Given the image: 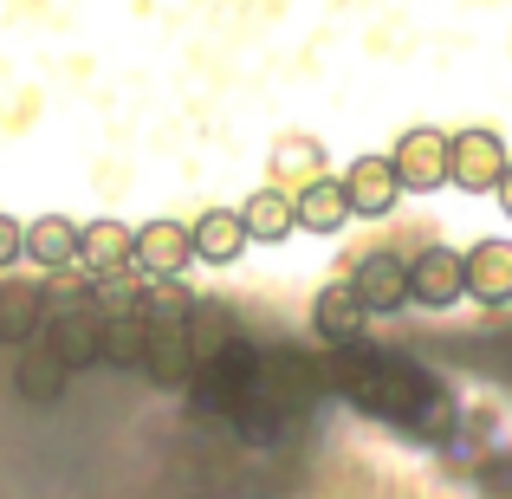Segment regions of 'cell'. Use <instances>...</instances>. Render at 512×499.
I'll list each match as a JSON object with an SVG mask.
<instances>
[{
	"label": "cell",
	"instance_id": "6da1fadb",
	"mask_svg": "<svg viewBox=\"0 0 512 499\" xmlns=\"http://www.w3.org/2000/svg\"><path fill=\"white\" fill-rule=\"evenodd\" d=\"M506 143H500V130H454L448 137V182L461 188V195H493L500 188V175H506Z\"/></svg>",
	"mask_w": 512,
	"mask_h": 499
},
{
	"label": "cell",
	"instance_id": "7a4b0ae2",
	"mask_svg": "<svg viewBox=\"0 0 512 499\" xmlns=\"http://www.w3.org/2000/svg\"><path fill=\"white\" fill-rule=\"evenodd\" d=\"M389 169H396L402 195H435V188H448V130H435V124L402 130L396 150H389Z\"/></svg>",
	"mask_w": 512,
	"mask_h": 499
},
{
	"label": "cell",
	"instance_id": "3957f363",
	"mask_svg": "<svg viewBox=\"0 0 512 499\" xmlns=\"http://www.w3.org/2000/svg\"><path fill=\"white\" fill-rule=\"evenodd\" d=\"M409 299L428 305V312H448L454 299H467V266L454 247H428L409 260Z\"/></svg>",
	"mask_w": 512,
	"mask_h": 499
},
{
	"label": "cell",
	"instance_id": "277c9868",
	"mask_svg": "<svg viewBox=\"0 0 512 499\" xmlns=\"http://www.w3.org/2000/svg\"><path fill=\"white\" fill-rule=\"evenodd\" d=\"M46 350L65 363V370H91V363H104V318L91 312V305H78V312H52L46 318Z\"/></svg>",
	"mask_w": 512,
	"mask_h": 499
},
{
	"label": "cell",
	"instance_id": "5b68a950",
	"mask_svg": "<svg viewBox=\"0 0 512 499\" xmlns=\"http://www.w3.org/2000/svg\"><path fill=\"white\" fill-rule=\"evenodd\" d=\"M344 195H350V214H357V221L396 214L402 182H396V169H389V156H357V163L344 169Z\"/></svg>",
	"mask_w": 512,
	"mask_h": 499
},
{
	"label": "cell",
	"instance_id": "8992f818",
	"mask_svg": "<svg viewBox=\"0 0 512 499\" xmlns=\"http://www.w3.org/2000/svg\"><path fill=\"white\" fill-rule=\"evenodd\" d=\"M130 266H137V227H124V221L78 227V273H85V279L130 273Z\"/></svg>",
	"mask_w": 512,
	"mask_h": 499
},
{
	"label": "cell",
	"instance_id": "52a82bcc",
	"mask_svg": "<svg viewBox=\"0 0 512 499\" xmlns=\"http://www.w3.org/2000/svg\"><path fill=\"white\" fill-rule=\"evenodd\" d=\"M312 325H318L325 344L344 350V344H357V337L370 331V305L357 299V286H350V279H331V286L312 299Z\"/></svg>",
	"mask_w": 512,
	"mask_h": 499
},
{
	"label": "cell",
	"instance_id": "ba28073f",
	"mask_svg": "<svg viewBox=\"0 0 512 499\" xmlns=\"http://www.w3.org/2000/svg\"><path fill=\"white\" fill-rule=\"evenodd\" d=\"M350 286L370 305V318L396 312V305H409V260H396V253H363V260L350 266Z\"/></svg>",
	"mask_w": 512,
	"mask_h": 499
},
{
	"label": "cell",
	"instance_id": "9c48e42d",
	"mask_svg": "<svg viewBox=\"0 0 512 499\" xmlns=\"http://www.w3.org/2000/svg\"><path fill=\"white\" fill-rule=\"evenodd\" d=\"M467 266V299L487 305V312H500L512 299V240H480L474 253H461Z\"/></svg>",
	"mask_w": 512,
	"mask_h": 499
},
{
	"label": "cell",
	"instance_id": "30bf717a",
	"mask_svg": "<svg viewBox=\"0 0 512 499\" xmlns=\"http://www.w3.org/2000/svg\"><path fill=\"white\" fill-rule=\"evenodd\" d=\"M240 227H247V240H260V247H279L286 234H299V208H292V188H279V182L253 188V195L240 201Z\"/></svg>",
	"mask_w": 512,
	"mask_h": 499
},
{
	"label": "cell",
	"instance_id": "8fae6325",
	"mask_svg": "<svg viewBox=\"0 0 512 499\" xmlns=\"http://www.w3.org/2000/svg\"><path fill=\"white\" fill-rule=\"evenodd\" d=\"M20 260H33L39 273H78V227L59 214H39L20 234Z\"/></svg>",
	"mask_w": 512,
	"mask_h": 499
},
{
	"label": "cell",
	"instance_id": "7c38bea8",
	"mask_svg": "<svg viewBox=\"0 0 512 499\" xmlns=\"http://www.w3.org/2000/svg\"><path fill=\"white\" fill-rule=\"evenodd\" d=\"M188 260H195V247H188V227L182 221L137 227V273L143 279H169V273H182Z\"/></svg>",
	"mask_w": 512,
	"mask_h": 499
},
{
	"label": "cell",
	"instance_id": "4fadbf2b",
	"mask_svg": "<svg viewBox=\"0 0 512 499\" xmlns=\"http://www.w3.org/2000/svg\"><path fill=\"white\" fill-rule=\"evenodd\" d=\"M188 247H195V260H208V266H234L240 253H247L240 208H208L195 227H188Z\"/></svg>",
	"mask_w": 512,
	"mask_h": 499
},
{
	"label": "cell",
	"instance_id": "5bb4252c",
	"mask_svg": "<svg viewBox=\"0 0 512 499\" xmlns=\"http://www.w3.org/2000/svg\"><path fill=\"white\" fill-rule=\"evenodd\" d=\"M182 344H188V363H214L227 344H234V312L221 299H195V312L182 318Z\"/></svg>",
	"mask_w": 512,
	"mask_h": 499
},
{
	"label": "cell",
	"instance_id": "9a60e30c",
	"mask_svg": "<svg viewBox=\"0 0 512 499\" xmlns=\"http://www.w3.org/2000/svg\"><path fill=\"white\" fill-rule=\"evenodd\" d=\"M292 208H299V227H305V234H338L344 221H357L338 175H318V182H305L299 195H292Z\"/></svg>",
	"mask_w": 512,
	"mask_h": 499
},
{
	"label": "cell",
	"instance_id": "2e32d148",
	"mask_svg": "<svg viewBox=\"0 0 512 499\" xmlns=\"http://www.w3.org/2000/svg\"><path fill=\"white\" fill-rule=\"evenodd\" d=\"M46 286H26V279H7L0 286V337L7 344H33L46 331Z\"/></svg>",
	"mask_w": 512,
	"mask_h": 499
},
{
	"label": "cell",
	"instance_id": "e0dca14e",
	"mask_svg": "<svg viewBox=\"0 0 512 499\" xmlns=\"http://www.w3.org/2000/svg\"><path fill=\"white\" fill-rule=\"evenodd\" d=\"M143 376H156L163 389H188V383H195V363H188L182 325H150V350H143Z\"/></svg>",
	"mask_w": 512,
	"mask_h": 499
},
{
	"label": "cell",
	"instance_id": "ac0fdd59",
	"mask_svg": "<svg viewBox=\"0 0 512 499\" xmlns=\"http://www.w3.org/2000/svg\"><path fill=\"white\" fill-rule=\"evenodd\" d=\"M65 383H72V370H65L52 350H33V357L13 363V389H20V402H33V409H52V402L65 396Z\"/></svg>",
	"mask_w": 512,
	"mask_h": 499
},
{
	"label": "cell",
	"instance_id": "d6986e66",
	"mask_svg": "<svg viewBox=\"0 0 512 499\" xmlns=\"http://www.w3.org/2000/svg\"><path fill=\"white\" fill-rule=\"evenodd\" d=\"M143 350H150V318H104V363H124V370H143Z\"/></svg>",
	"mask_w": 512,
	"mask_h": 499
},
{
	"label": "cell",
	"instance_id": "ffe728a7",
	"mask_svg": "<svg viewBox=\"0 0 512 499\" xmlns=\"http://www.w3.org/2000/svg\"><path fill=\"white\" fill-rule=\"evenodd\" d=\"M143 305V279H137V266L130 273H104V279H91V312L98 318H130Z\"/></svg>",
	"mask_w": 512,
	"mask_h": 499
},
{
	"label": "cell",
	"instance_id": "44dd1931",
	"mask_svg": "<svg viewBox=\"0 0 512 499\" xmlns=\"http://www.w3.org/2000/svg\"><path fill=\"white\" fill-rule=\"evenodd\" d=\"M195 312V299L182 292V279H143V305H137V318H150V325H182V318Z\"/></svg>",
	"mask_w": 512,
	"mask_h": 499
},
{
	"label": "cell",
	"instance_id": "7402d4cb",
	"mask_svg": "<svg viewBox=\"0 0 512 499\" xmlns=\"http://www.w3.org/2000/svg\"><path fill=\"white\" fill-rule=\"evenodd\" d=\"M273 169H279V182H292V195H299L305 182H318V175H325V150H318L312 137H279Z\"/></svg>",
	"mask_w": 512,
	"mask_h": 499
},
{
	"label": "cell",
	"instance_id": "603a6c76",
	"mask_svg": "<svg viewBox=\"0 0 512 499\" xmlns=\"http://www.w3.org/2000/svg\"><path fill=\"white\" fill-rule=\"evenodd\" d=\"M20 234H26V227L13 221V214H0V273H7V266L20 260Z\"/></svg>",
	"mask_w": 512,
	"mask_h": 499
},
{
	"label": "cell",
	"instance_id": "cb8c5ba5",
	"mask_svg": "<svg viewBox=\"0 0 512 499\" xmlns=\"http://www.w3.org/2000/svg\"><path fill=\"white\" fill-rule=\"evenodd\" d=\"M493 195H500V208L512 214V163H506V175H500V188H493Z\"/></svg>",
	"mask_w": 512,
	"mask_h": 499
}]
</instances>
